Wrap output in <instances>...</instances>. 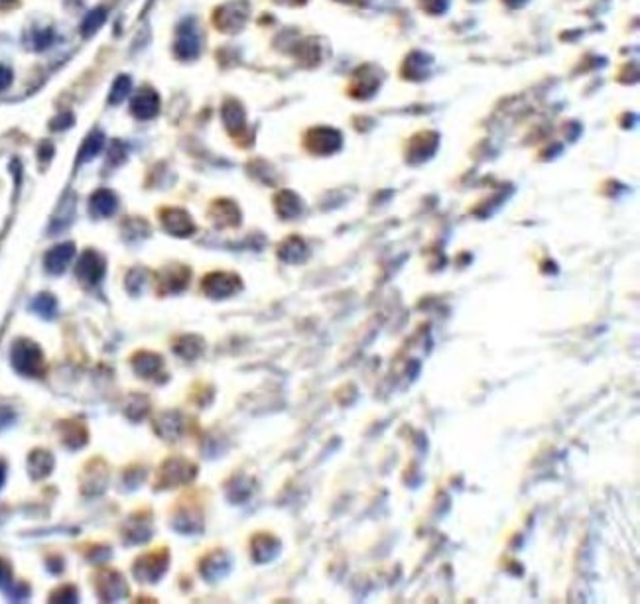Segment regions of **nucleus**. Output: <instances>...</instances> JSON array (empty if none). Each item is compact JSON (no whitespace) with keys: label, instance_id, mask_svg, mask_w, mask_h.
<instances>
[{"label":"nucleus","instance_id":"f257e3e1","mask_svg":"<svg viewBox=\"0 0 640 604\" xmlns=\"http://www.w3.org/2000/svg\"><path fill=\"white\" fill-rule=\"evenodd\" d=\"M201 290L211 300H225L243 290V280L235 272H211L201 282Z\"/></svg>","mask_w":640,"mask_h":604},{"label":"nucleus","instance_id":"f03ea898","mask_svg":"<svg viewBox=\"0 0 640 604\" xmlns=\"http://www.w3.org/2000/svg\"><path fill=\"white\" fill-rule=\"evenodd\" d=\"M197 466L188 461V459L173 457L168 459L162 469H160V481L158 486H180V484H188L195 478Z\"/></svg>","mask_w":640,"mask_h":604},{"label":"nucleus","instance_id":"7ed1b4c3","mask_svg":"<svg viewBox=\"0 0 640 604\" xmlns=\"http://www.w3.org/2000/svg\"><path fill=\"white\" fill-rule=\"evenodd\" d=\"M12 362L18 372L26 376H38L44 370V354L38 344L30 341H18L12 349Z\"/></svg>","mask_w":640,"mask_h":604},{"label":"nucleus","instance_id":"20e7f679","mask_svg":"<svg viewBox=\"0 0 640 604\" xmlns=\"http://www.w3.org/2000/svg\"><path fill=\"white\" fill-rule=\"evenodd\" d=\"M168 561L170 556L166 549L150 551L146 556L138 557V561L134 563V577H138L142 583H156L168 569Z\"/></svg>","mask_w":640,"mask_h":604},{"label":"nucleus","instance_id":"39448f33","mask_svg":"<svg viewBox=\"0 0 640 604\" xmlns=\"http://www.w3.org/2000/svg\"><path fill=\"white\" fill-rule=\"evenodd\" d=\"M103 274H105V260L97 252L87 250L77 264V278L81 280L85 286H95L98 280L103 278Z\"/></svg>","mask_w":640,"mask_h":604},{"label":"nucleus","instance_id":"423d86ee","mask_svg":"<svg viewBox=\"0 0 640 604\" xmlns=\"http://www.w3.org/2000/svg\"><path fill=\"white\" fill-rule=\"evenodd\" d=\"M162 225L173 237H189L195 232V225L188 213L181 209H164L162 211Z\"/></svg>","mask_w":640,"mask_h":604},{"label":"nucleus","instance_id":"0eeeda50","mask_svg":"<svg viewBox=\"0 0 640 604\" xmlns=\"http://www.w3.org/2000/svg\"><path fill=\"white\" fill-rule=\"evenodd\" d=\"M189 278H191L189 268L172 266V268H166L158 274V286L162 287V294H178L188 287Z\"/></svg>","mask_w":640,"mask_h":604},{"label":"nucleus","instance_id":"6e6552de","mask_svg":"<svg viewBox=\"0 0 640 604\" xmlns=\"http://www.w3.org/2000/svg\"><path fill=\"white\" fill-rule=\"evenodd\" d=\"M158 108H160V98H158L156 91L150 87H142L132 98V115L136 118L148 121L158 115Z\"/></svg>","mask_w":640,"mask_h":604},{"label":"nucleus","instance_id":"1a4fd4ad","mask_svg":"<svg viewBox=\"0 0 640 604\" xmlns=\"http://www.w3.org/2000/svg\"><path fill=\"white\" fill-rule=\"evenodd\" d=\"M250 553L256 563H268L280 553V539L272 533H256L250 541Z\"/></svg>","mask_w":640,"mask_h":604},{"label":"nucleus","instance_id":"9d476101","mask_svg":"<svg viewBox=\"0 0 640 604\" xmlns=\"http://www.w3.org/2000/svg\"><path fill=\"white\" fill-rule=\"evenodd\" d=\"M230 569V561L227 553L223 549H217L213 553H209L207 557H203L201 561V575L203 579L207 580H219L223 579Z\"/></svg>","mask_w":640,"mask_h":604},{"label":"nucleus","instance_id":"9b49d317","mask_svg":"<svg viewBox=\"0 0 640 604\" xmlns=\"http://www.w3.org/2000/svg\"><path fill=\"white\" fill-rule=\"evenodd\" d=\"M278 256L280 260L288 262V264H302V262L308 260L310 250H308V246H305L302 238L298 235H292L278 246Z\"/></svg>","mask_w":640,"mask_h":604},{"label":"nucleus","instance_id":"f8f14e48","mask_svg":"<svg viewBox=\"0 0 640 604\" xmlns=\"http://www.w3.org/2000/svg\"><path fill=\"white\" fill-rule=\"evenodd\" d=\"M156 429L164 439H178L183 433V417L178 411H164L156 419Z\"/></svg>","mask_w":640,"mask_h":604},{"label":"nucleus","instance_id":"ddd939ff","mask_svg":"<svg viewBox=\"0 0 640 604\" xmlns=\"http://www.w3.org/2000/svg\"><path fill=\"white\" fill-rule=\"evenodd\" d=\"M75 252V246L71 242H66V245H59L56 248H51L46 256V268L51 274H61L64 270L67 268V264L71 262Z\"/></svg>","mask_w":640,"mask_h":604},{"label":"nucleus","instance_id":"4468645a","mask_svg":"<svg viewBox=\"0 0 640 604\" xmlns=\"http://www.w3.org/2000/svg\"><path fill=\"white\" fill-rule=\"evenodd\" d=\"M213 215V222L217 227H237L240 222V213H238L237 205L230 201H217L211 209Z\"/></svg>","mask_w":640,"mask_h":604},{"label":"nucleus","instance_id":"2eb2a0df","mask_svg":"<svg viewBox=\"0 0 640 604\" xmlns=\"http://www.w3.org/2000/svg\"><path fill=\"white\" fill-rule=\"evenodd\" d=\"M203 339L197 335H183L173 343V351L180 354L181 359L193 360L203 352Z\"/></svg>","mask_w":640,"mask_h":604},{"label":"nucleus","instance_id":"dca6fc26","mask_svg":"<svg viewBox=\"0 0 640 604\" xmlns=\"http://www.w3.org/2000/svg\"><path fill=\"white\" fill-rule=\"evenodd\" d=\"M116 209V197L108 189H98L91 197V211L97 217H108Z\"/></svg>","mask_w":640,"mask_h":604},{"label":"nucleus","instance_id":"f3484780","mask_svg":"<svg viewBox=\"0 0 640 604\" xmlns=\"http://www.w3.org/2000/svg\"><path fill=\"white\" fill-rule=\"evenodd\" d=\"M103 583H107V587L103 585V590H101V596L105 600H118L126 595V583L116 571H105L103 573Z\"/></svg>","mask_w":640,"mask_h":604},{"label":"nucleus","instance_id":"a211bd4d","mask_svg":"<svg viewBox=\"0 0 640 604\" xmlns=\"http://www.w3.org/2000/svg\"><path fill=\"white\" fill-rule=\"evenodd\" d=\"M132 364H134V370L144 378H152L162 370V359L154 352H138Z\"/></svg>","mask_w":640,"mask_h":604},{"label":"nucleus","instance_id":"6ab92c4d","mask_svg":"<svg viewBox=\"0 0 640 604\" xmlns=\"http://www.w3.org/2000/svg\"><path fill=\"white\" fill-rule=\"evenodd\" d=\"M276 211H278L282 219H294L302 211V203H300V199L294 193L284 191V193H280L276 197Z\"/></svg>","mask_w":640,"mask_h":604},{"label":"nucleus","instance_id":"aec40b11","mask_svg":"<svg viewBox=\"0 0 640 604\" xmlns=\"http://www.w3.org/2000/svg\"><path fill=\"white\" fill-rule=\"evenodd\" d=\"M103 144H105V136H103L101 132H93V134H89V138L83 142L81 152H79V162L93 160V158L103 150Z\"/></svg>","mask_w":640,"mask_h":604},{"label":"nucleus","instance_id":"412c9836","mask_svg":"<svg viewBox=\"0 0 640 604\" xmlns=\"http://www.w3.org/2000/svg\"><path fill=\"white\" fill-rule=\"evenodd\" d=\"M176 51L181 59H191L197 53V41L191 30L180 32V40L176 43Z\"/></svg>","mask_w":640,"mask_h":604},{"label":"nucleus","instance_id":"4be33fe9","mask_svg":"<svg viewBox=\"0 0 640 604\" xmlns=\"http://www.w3.org/2000/svg\"><path fill=\"white\" fill-rule=\"evenodd\" d=\"M107 20V10L105 9H95L91 10L89 14L85 16L81 24V32L83 36H93V34L97 32L98 28L103 26V22Z\"/></svg>","mask_w":640,"mask_h":604},{"label":"nucleus","instance_id":"5701e85b","mask_svg":"<svg viewBox=\"0 0 640 604\" xmlns=\"http://www.w3.org/2000/svg\"><path fill=\"white\" fill-rule=\"evenodd\" d=\"M131 89H132L131 79H128L126 75L118 77V79L115 81V85H113V89H111V97H108V101H111L113 105L121 103V101H123V98H126V95L131 93Z\"/></svg>","mask_w":640,"mask_h":604},{"label":"nucleus","instance_id":"b1692460","mask_svg":"<svg viewBox=\"0 0 640 604\" xmlns=\"http://www.w3.org/2000/svg\"><path fill=\"white\" fill-rule=\"evenodd\" d=\"M34 309L38 311V313H41L44 317H51L54 311H56V300L48 294L40 295V297L34 302Z\"/></svg>","mask_w":640,"mask_h":604},{"label":"nucleus","instance_id":"393cba45","mask_svg":"<svg viewBox=\"0 0 640 604\" xmlns=\"http://www.w3.org/2000/svg\"><path fill=\"white\" fill-rule=\"evenodd\" d=\"M48 459H49L48 453H41V451H38V453H34L32 457H30V461H34V463H38V466H32V469H30L34 476H46V474L49 473V469H51V463H46V465H44V461H48Z\"/></svg>","mask_w":640,"mask_h":604},{"label":"nucleus","instance_id":"a878e982","mask_svg":"<svg viewBox=\"0 0 640 604\" xmlns=\"http://www.w3.org/2000/svg\"><path fill=\"white\" fill-rule=\"evenodd\" d=\"M71 123H73V116L69 115V113H64V115H59L58 118L51 123V128H54V130H61V128H67Z\"/></svg>","mask_w":640,"mask_h":604},{"label":"nucleus","instance_id":"bb28decb","mask_svg":"<svg viewBox=\"0 0 640 604\" xmlns=\"http://www.w3.org/2000/svg\"><path fill=\"white\" fill-rule=\"evenodd\" d=\"M10 83H12V71L6 66H0V93L9 89Z\"/></svg>","mask_w":640,"mask_h":604},{"label":"nucleus","instance_id":"cd10ccee","mask_svg":"<svg viewBox=\"0 0 640 604\" xmlns=\"http://www.w3.org/2000/svg\"><path fill=\"white\" fill-rule=\"evenodd\" d=\"M9 580V569H6V565L0 561V585H4Z\"/></svg>","mask_w":640,"mask_h":604},{"label":"nucleus","instance_id":"c85d7f7f","mask_svg":"<svg viewBox=\"0 0 640 604\" xmlns=\"http://www.w3.org/2000/svg\"><path fill=\"white\" fill-rule=\"evenodd\" d=\"M2 482H4V466L0 463V486H2Z\"/></svg>","mask_w":640,"mask_h":604}]
</instances>
